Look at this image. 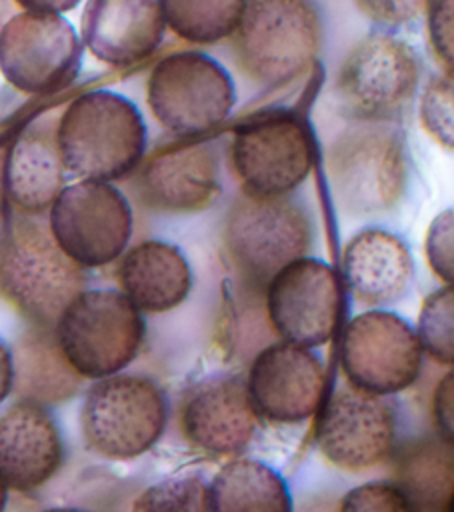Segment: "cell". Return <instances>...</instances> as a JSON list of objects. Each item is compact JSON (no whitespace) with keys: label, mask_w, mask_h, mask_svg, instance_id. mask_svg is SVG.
<instances>
[{"label":"cell","mask_w":454,"mask_h":512,"mask_svg":"<svg viewBox=\"0 0 454 512\" xmlns=\"http://www.w3.org/2000/svg\"><path fill=\"white\" fill-rule=\"evenodd\" d=\"M64 170L82 180L110 182L128 176L146 150V124L132 100L110 90L74 98L56 126Z\"/></svg>","instance_id":"6da1fadb"},{"label":"cell","mask_w":454,"mask_h":512,"mask_svg":"<svg viewBox=\"0 0 454 512\" xmlns=\"http://www.w3.org/2000/svg\"><path fill=\"white\" fill-rule=\"evenodd\" d=\"M142 312L118 290L78 292L54 322L56 344L80 378L100 380L124 370L140 352Z\"/></svg>","instance_id":"7a4b0ae2"},{"label":"cell","mask_w":454,"mask_h":512,"mask_svg":"<svg viewBox=\"0 0 454 512\" xmlns=\"http://www.w3.org/2000/svg\"><path fill=\"white\" fill-rule=\"evenodd\" d=\"M328 180L350 216L390 210L408 180L402 132L390 122H360L344 130L328 150Z\"/></svg>","instance_id":"3957f363"},{"label":"cell","mask_w":454,"mask_h":512,"mask_svg":"<svg viewBox=\"0 0 454 512\" xmlns=\"http://www.w3.org/2000/svg\"><path fill=\"white\" fill-rule=\"evenodd\" d=\"M166 420L168 404L162 388L138 374L118 372L100 378L80 410L88 450L108 460H132L148 452L160 440Z\"/></svg>","instance_id":"277c9868"},{"label":"cell","mask_w":454,"mask_h":512,"mask_svg":"<svg viewBox=\"0 0 454 512\" xmlns=\"http://www.w3.org/2000/svg\"><path fill=\"white\" fill-rule=\"evenodd\" d=\"M320 34V16L310 0H248L234 30V46L252 80L276 86L310 66Z\"/></svg>","instance_id":"5b68a950"},{"label":"cell","mask_w":454,"mask_h":512,"mask_svg":"<svg viewBox=\"0 0 454 512\" xmlns=\"http://www.w3.org/2000/svg\"><path fill=\"white\" fill-rule=\"evenodd\" d=\"M420 82V58L402 38L374 32L344 58L336 82L338 112L356 122H392L412 102Z\"/></svg>","instance_id":"8992f818"},{"label":"cell","mask_w":454,"mask_h":512,"mask_svg":"<svg viewBox=\"0 0 454 512\" xmlns=\"http://www.w3.org/2000/svg\"><path fill=\"white\" fill-rule=\"evenodd\" d=\"M84 290L82 268L34 222H20L0 250V292L32 324L52 326Z\"/></svg>","instance_id":"52a82bcc"},{"label":"cell","mask_w":454,"mask_h":512,"mask_svg":"<svg viewBox=\"0 0 454 512\" xmlns=\"http://www.w3.org/2000/svg\"><path fill=\"white\" fill-rule=\"evenodd\" d=\"M224 244L242 276L266 284L282 266L306 256L312 222L286 194L242 192L226 214Z\"/></svg>","instance_id":"ba28073f"},{"label":"cell","mask_w":454,"mask_h":512,"mask_svg":"<svg viewBox=\"0 0 454 512\" xmlns=\"http://www.w3.org/2000/svg\"><path fill=\"white\" fill-rule=\"evenodd\" d=\"M146 100L154 118L178 136L216 128L232 110L236 90L228 70L204 52L162 58L150 72Z\"/></svg>","instance_id":"9c48e42d"},{"label":"cell","mask_w":454,"mask_h":512,"mask_svg":"<svg viewBox=\"0 0 454 512\" xmlns=\"http://www.w3.org/2000/svg\"><path fill=\"white\" fill-rule=\"evenodd\" d=\"M50 236L80 268L118 260L132 236V208L110 182L80 180L64 186L50 206Z\"/></svg>","instance_id":"30bf717a"},{"label":"cell","mask_w":454,"mask_h":512,"mask_svg":"<svg viewBox=\"0 0 454 512\" xmlns=\"http://www.w3.org/2000/svg\"><path fill=\"white\" fill-rule=\"evenodd\" d=\"M82 64L76 28L60 14H14L0 28V72L24 94H54L66 88Z\"/></svg>","instance_id":"8fae6325"},{"label":"cell","mask_w":454,"mask_h":512,"mask_svg":"<svg viewBox=\"0 0 454 512\" xmlns=\"http://www.w3.org/2000/svg\"><path fill=\"white\" fill-rule=\"evenodd\" d=\"M422 356L416 330L394 312H360L342 332V370L350 386L372 394L390 396L410 388L420 376Z\"/></svg>","instance_id":"7c38bea8"},{"label":"cell","mask_w":454,"mask_h":512,"mask_svg":"<svg viewBox=\"0 0 454 512\" xmlns=\"http://www.w3.org/2000/svg\"><path fill=\"white\" fill-rule=\"evenodd\" d=\"M230 160L244 192L284 196L310 174L312 136L302 118L274 112L234 132Z\"/></svg>","instance_id":"4fadbf2b"},{"label":"cell","mask_w":454,"mask_h":512,"mask_svg":"<svg viewBox=\"0 0 454 512\" xmlns=\"http://www.w3.org/2000/svg\"><path fill=\"white\" fill-rule=\"evenodd\" d=\"M398 416L386 396L338 388L320 410L316 442L324 458L346 472L384 462L396 444Z\"/></svg>","instance_id":"5bb4252c"},{"label":"cell","mask_w":454,"mask_h":512,"mask_svg":"<svg viewBox=\"0 0 454 512\" xmlns=\"http://www.w3.org/2000/svg\"><path fill=\"white\" fill-rule=\"evenodd\" d=\"M266 284L268 318L284 342L314 348L332 338L340 318V284L324 260L296 258Z\"/></svg>","instance_id":"9a60e30c"},{"label":"cell","mask_w":454,"mask_h":512,"mask_svg":"<svg viewBox=\"0 0 454 512\" xmlns=\"http://www.w3.org/2000/svg\"><path fill=\"white\" fill-rule=\"evenodd\" d=\"M246 388L258 416L296 424L312 418L326 394V366L304 346L278 342L256 354Z\"/></svg>","instance_id":"2e32d148"},{"label":"cell","mask_w":454,"mask_h":512,"mask_svg":"<svg viewBox=\"0 0 454 512\" xmlns=\"http://www.w3.org/2000/svg\"><path fill=\"white\" fill-rule=\"evenodd\" d=\"M258 414L246 380L236 374H210L194 382L180 402L184 438L216 456L242 452L254 438Z\"/></svg>","instance_id":"e0dca14e"},{"label":"cell","mask_w":454,"mask_h":512,"mask_svg":"<svg viewBox=\"0 0 454 512\" xmlns=\"http://www.w3.org/2000/svg\"><path fill=\"white\" fill-rule=\"evenodd\" d=\"M64 444L42 404L20 400L0 414V476L8 488L30 492L62 466Z\"/></svg>","instance_id":"ac0fdd59"},{"label":"cell","mask_w":454,"mask_h":512,"mask_svg":"<svg viewBox=\"0 0 454 512\" xmlns=\"http://www.w3.org/2000/svg\"><path fill=\"white\" fill-rule=\"evenodd\" d=\"M220 190V162L208 142L164 148L140 172V194L156 210L198 212L208 208Z\"/></svg>","instance_id":"d6986e66"},{"label":"cell","mask_w":454,"mask_h":512,"mask_svg":"<svg viewBox=\"0 0 454 512\" xmlns=\"http://www.w3.org/2000/svg\"><path fill=\"white\" fill-rule=\"evenodd\" d=\"M166 22L158 0H90L82 16V42L100 62L132 66L162 42Z\"/></svg>","instance_id":"ffe728a7"},{"label":"cell","mask_w":454,"mask_h":512,"mask_svg":"<svg viewBox=\"0 0 454 512\" xmlns=\"http://www.w3.org/2000/svg\"><path fill=\"white\" fill-rule=\"evenodd\" d=\"M342 268L350 292L372 306L402 298L414 276L406 242L382 228H364L354 234L344 246Z\"/></svg>","instance_id":"44dd1931"},{"label":"cell","mask_w":454,"mask_h":512,"mask_svg":"<svg viewBox=\"0 0 454 512\" xmlns=\"http://www.w3.org/2000/svg\"><path fill=\"white\" fill-rule=\"evenodd\" d=\"M116 278L120 292L140 312H168L182 304L192 288V272L178 246L146 240L120 256Z\"/></svg>","instance_id":"7402d4cb"},{"label":"cell","mask_w":454,"mask_h":512,"mask_svg":"<svg viewBox=\"0 0 454 512\" xmlns=\"http://www.w3.org/2000/svg\"><path fill=\"white\" fill-rule=\"evenodd\" d=\"M64 188V164L56 136L46 128H26L10 146L4 164V192L22 212L40 214Z\"/></svg>","instance_id":"603a6c76"},{"label":"cell","mask_w":454,"mask_h":512,"mask_svg":"<svg viewBox=\"0 0 454 512\" xmlns=\"http://www.w3.org/2000/svg\"><path fill=\"white\" fill-rule=\"evenodd\" d=\"M12 362V388H16L22 400H32L44 406L66 400L80 388V376L62 356L50 326L32 324V328L16 342Z\"/></svg>","instance_id":"cb8c5ba5"},{"label":"cell","mask_w":454,"mask_h":512,"mask_svg":"<svg viewBox=\"0 0 454 512\" xmlns=\"http://www.w3.org/2000/svg\"><path fill=\"white\" fill-rule=\"evenodd\" d=\"M210 512H292L284 478L254 458L226 462L208 486Z\"/></svg>","instance_id":"d4e9b609"},{"label":"cell","mask_w":454,"mask_h":512,"mask_svg":"<svg viewBox=\"0 0 454 512\" xmlns=\"http://www.w3.org/2000/svg\"><path fill=\"white\" fill-rule=\"evenodd\" d=\"M248 0H158L166 26L186 42L212 44L234 34Z\"/></svg>","instance_id":"484cf974"},{"label":"cell","mask_w":454,"mask_h":512,"mask_svg":"<svg viewBox=\"0 0 454 512\" xmlns=\"http://www.w3.org/2000/svg\"><path fill=\"white\" fill-rule=\"evenodd\" d=\"M416 336L422 352L434 362L450 366L454 360V290L446 284L432 292L420 308Z\"/></svg>","instance_id":"4316f807"},{"label":"cell","mask_w":454,"mask_h":512,"mask_svg":"<svg viewBox=\"0 0 454 512\" xmlns=\"http://www.w3.org/2000/svg\"><path fill=\"white\" fill-rule=\"evenodd\" d=\"M130 512H210L208 484L196 474H182L148 486Z\"/></svg>","instance_id":"83f0119b"},{"label":"cell","mask_w":454,"mask_h":512,"mask_svg":"<svg viewBox=\"0 0 454 512\" xmlns=\"http://www.w3.org/2000/svg\"><path fill=\"white\" fill-rule=\"evenodd\" d=\"M454 90L452 74L432 76L420 98V118L426 132L442 146L452 148L454 142Z\"/></svg>","instance_id":"f1b7e54d"},{"label":"cell","mask_w":454,"mask_h":512,"mask_svg":"<svg viewBox=\"0 0 454 512\" xmlns=\"http://www.w3.org/2000/svg\"><path fill=\"white\" fill-rule=\"evenodd\" d=\"M336 512H418V508L406 488L394 482L372 480L348 490Z\"/></svg>","instance_id":"f546056e"},{"label":"cell","mask_w":454,"mask_h":512,"mask_svg":"<svg viewBox=\"0 0 454 512\" xmlns=\"http://www.w3.org/2000/svg\"><path fill=\"white\" fill-rule=\"evenodd\" d=\"M426 258L434 274L444 282L454 280V212H440L426 234Z\"/></svg>","instance_id":"4dcf8cb0"},{"label":"cell","mask_w":454,"mask_h":512,"mask_svg":"<svg viewBox=\"0 0 454 512\" xmlns=\"http://www.w3.org/2000/svg\"><path fill=\"white\" fill-rule=\"evenodd\" d=\"M426 26L430 44L444 64L446 72L452 74L454 62V0H428L426 4Z\"/></svg>","instance_id":"1f68e13d"},{"label":"cell","mask_w":454,"mask_h":512,"mask_svg":"<svg viewBox=\"0 0 454 512\" xmlns=\"http://www.w3.org/2000/svg\"><path fill=\"white\" fill-rule=\"evenodd\" d=\"M358 8L370 20L384 26H402L418 20L428 0H356Z\"/></svg>","instance_id":"d6a6232c"},{"label":"cell","mask_w":454,"mask_h":512,"mask_svg":"<svg viewBox=\"0 0 454 512\" xmlns=\"http://www.w3.org/2000/svg\"><path fill=\"white\" fill-rule=\"evenodd\" d=\"M454 406V374L448 372L436 386L434 392V418L440 430V438L452 442V410Z\"/></svg>","instance_id":"836d02e7"},{"label":"cell","mask_w":454,"mask_h":512,"mask_svg":"<svg viewBox=\"0 0 454 512\" xmlns=\"http://www.w3.org/2000/svg\"><path fill=\"white\" fill-rule=\"evenodd\" d=\"M14 386V362H12V350L6 346V342L0 338V404L6 400V396L12 392Z\"/></svg>","instance_id":"e575fe53"},{"label":"cell","mask_w":454,"mask_h":512,"mask_svg":"<svg viewBox=\"0 0 454 512\" xmlns=\"http://www.w3.org/2000/svg\"><path fill=\"white\" fill-rule=\"evenodd\" d=\"M18 6L30 12H50V14H62L80 4V0H16Z\"/></svg>","instance_id":"d590c367"},{"label":"cell","mask_w":454,"mask_h":512,"mask_svg":"<svg viewBox=\"0 0 454 512\" xmlns=\"http://www.w3.org/2000/svg\"><path fill=\"white\" fill-rule=\"evenodd\" d=\"M300 512H336L328 502H310Z\"/></svg>","instance_id":"8d00e7d4"},{"label":"cell","mask_w":454,"mask_h":512,"mask_svg":"<svg viewBox=\"0 0 454 512\" xmlns=\"http://www.w3.org/2000/svg\"><path fill=\"white\" fill-rule=\"evenodd\" d=\"M6 502H8V486H6V482L0 476V512H4Z\"/></svg>","instance_id":"74e56055"},{"label":"cell","mask_w":454,"mask_h":512,"mask_svg":"<svg viewBox=\"0 0 454 512\" xmlns=\"http://www.w3.org/2000/svg\"><path fill=\"white\" fill-rule=\"evenodd\" d=\"M42 512H82L78 508H68V506H58V508H46Z\"/></svg>","instance_id":"f35d334b"}]
</instances>
